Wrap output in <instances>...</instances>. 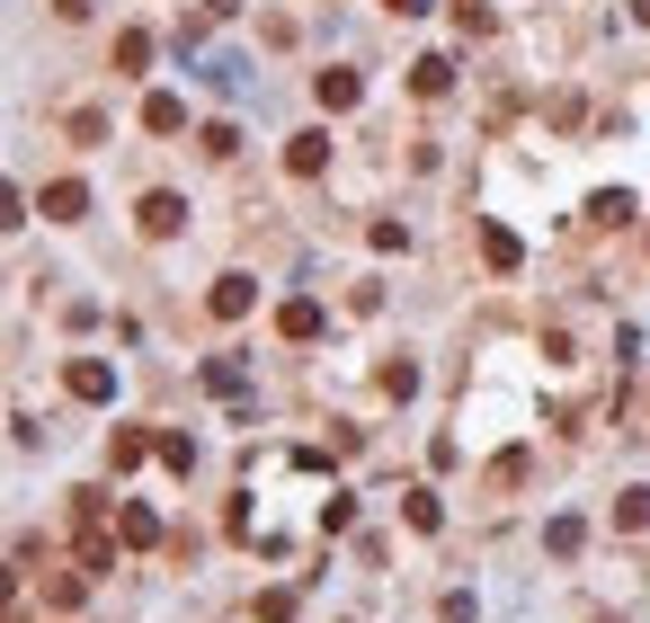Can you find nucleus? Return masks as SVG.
<instances>
[{
	"mask_svg": "<svg viewBox=\"0 0 650 623\" xmlns=\"http://www.w3.org/2000/svg\"><path fill=\"white\" fill-rule=\"evenodd\" d=\"M62 383H72V401H116V366H107V357H72Z\"/></svg>",
	"mask_w": 650,
	"mask_h": 623,
	"instance_id": "f257e3e1",
	"label": "nucleus"
},
{
	"mask_svg": "<svg viewBox=\"0 0 650 623\" xmlns=\"http://www.w3.org/2000/svg\"><path fill=\"white\" fill-rule=\"evenodd\" d=\"M135 223H143V232H152V241H170V232H178V223H187V196H170V187H152V196H143V205H135Z\"/></svg>",
	"mask_w": 650,
	"mask_h": 623,
	"instance_id": "f03ea898",
	"label": "nucleus"
},
{
	"mask_svg": "<svg viewBox=\"0 0 650 623\" xmlns=\"http://www.w3.org/2000/svg\"><path fill=\"white\" fill-rule=\"evenodd\" d=\"M277 338L312 348V338H321V303H312V295H286V303H277Z\"/></svg>",
	"mask_w": 650,
	"mask_h": 623,
	"instance_id": "7ed1b4c3",
	"label": "nucleus"
},
{
	"mask_svg": "<svg viewBox=\"0 0 650 623\" xmlns=\"http://www.w3.org/2000/svg\"><path fill=\"white\" fill-rule=\"evenodd\" d=\"M481 267H499V276H516V267H526V241H516L508 223H481Z\"/></svg>",
	"mask_w": 650,
	"mask_h": 623,
	"instance_id": "20e7f679",
	"label": "nucleus"
},
{
	"mask_svg": "<svg viewBox=\"0 0 650 623\" xmlns=\"http://www.w3.org/2000/svg\"><path fill=\"white\" fill-rule=\"evenodd\" d=\"M36 205H45V223H81V215H90V187H81V178H54Z\"/></svg>",
	"mask_w": 650,
	"mask_h": 623,
	"instance_id": "39448f33",
	"label": "nucleus"
},
{
	"mask_svg": "<svg viewBox=\"0 0 650 623\" xmlns=\"http://www.w3.org/2000/svg\"><path fill=\"white\" fill-rule=\"evenodd\" d=\"M286 170H294V178H321V170H330V134H321V125L294 134V143H286Z\"/></svg>",
	"mask_w": 650,
	"mask_h": 623,
	"instance_id": "423d86ee",
	"label": "nucleus"
},
{
	"mask_svg": "<svg viewBox=\"0 0 650 623\" xmlns=\"http://www.w3.org/2000/svg\"><path fill=\"white\" fill-rule=\"evenodd\" d=\"M206 303H214V321H241V312L258 303V286H249V276H214V295H206Z\"/></svg>",
	"mask_w": 650,
	"mask_h": 623,
	"instance_id": "0eeeda50",
	"label": "nucleus"
},
{
	"mask_svg": "<svg viewBox=\"0 0 650 623\" xmlns=\"http://www.w3.org/2000/svg\"><path fill=\"white\" fill-rule=\"evenodd\" d=\"M410 90H419V99H445V90H454V62H445V54H419V62H410Z\"/></svg>",
	"mask_w": 650,
	"mask_h": 623,
	"instance_id": "6e6552de",
	"label": "nucleus"
},
{
	"mask_svg": "<svg viewBox=\"0 0 650 623\" xmlns=\"http://www.w3.org/2000/svg\"><path fill=\"white\" fill-rule=\"evenodd\" d=\"M116 543H135V552H143V543H161V517L125 499V508H116Z\"/></svg>",
	"mask_w": 650,
	"mask_h": 623,
	"instance_id": "1a4fd4ad",
	"label": "nucleus"
},
{
	"mask_svg": "<svg viewBox=\"0 0 650 623\" xmlns=\"http://www.w3.org/2000/svg\"><path fill=\"white\" fill-rule=\"evenodd\" d=\"M632 215H641V205H632L624 187H606V196H589V223H606V232H624Z\"/></svg>",
	"mask_w": 650,
	"mask_h": 623,
	"instance_id": "9d476101",
	"label": "nucleus"
},
{
	"mask_svg": "<svg viewBox=\"0 0 650 623\" xmlns=\"http://www.w3.org/2000/svg\"><path fill=\"white\" fill-rule=\"evenodd\" d=\"M152 446H161V437H143V428H116V437H107V463H116V472H135Z\"/></svg>",
	"mask_w": 650,
	"mask_h": 623,
	"instance_id": "9b49d317",
	"label": "nucleus"
},
{
	"mask_svg": "<svg viewBox=\"0 0 650 623\" xmlns=\"http://www.w3.org/2000/svg\"><path fill=\"white\" fill-rule=\"evenodd\" d=\"M312 90H321V107H330V116H339V107H357V99H365V81H357V72H321V81H312Z\"/></svg>",
	"mask_w": 650,
	"mask_h": 623,
	"instance_id": "f8f14e48",
	"label": "nucleus"
},
{
	"mask_svg": "<svg viewBox=\"0 0 650 623\" xmlns=\"http://www.w3.org/2000/svg\"><path fill=\"white\" fill-rule=\"evenodd\" d=\"M579 543H589V526H579V517H553V526H544V552H553V562H570Z\"/></svg>",
	"mask_w": 650,
	"mask_h": 623,
	"instance_id": "ddd939ff",
	"label": "nucleus"
},
{
	"mask_svg": "<svg viewBox=\"0 0 650 623\" xmlns=\"http://www.w3.org/2000/svg\"><path fill=\"white\" fill-rule=\"evenodd\" d=\"M143 125H152V134H178V125H187V107H178L170 90H152V99H143Z\"/></svg>",
	"mask_w": 650,
	"mask_h": 623,
	"instance_id": "4468645a",
	"label": "nucleus"
},
{
	"mask_svg": "<svg viewBox=\"0 0 650 623\" xmlns=\"http://www.w3.org/2000/svg\"><path fill=\"white\" fill-rule=\"evenodd\" d=\"M402 517H410L419 534H437V526H445V508H437V491H402Z\"/></svg>",
	"mask_w": 650,
	"mask_h": 623,
	"instance_id": "2eb2a0df",
	"label": "nucleus"
},
{
	"mask_svg": "<svg viewBox=\"0 0 650 623\" xmlns=\"http://www.w3.org/2000/svg\"><path fill=\"white\" fill-rule=\"evenodd\" d=\"M143 62H152V36L125 27V36H116V72H143Z\"/></svg>",
	"mask_w": 650,
	"mask_h": 623,
	"instance_id": "dca6fc26",
	"label": "nucleus"
},
{
	"mask_svg": "<svg viewBox=\"0 0 650 623\" xmlns=\"http://www.w3.org/2000/svg\"><path fill=\"white\" fill-rule=\"evenodd\" d=\"M152 454H161V463H170V472H197V437H178V428H170V437H161V446H152Z\"/></svg>",
	"mask_w": 650,
	"mask_h": 623,
	"instance_id": "f3484780",
	"label": "nucleus"
},
{
	"mask_svg": "<svg viewBox=\"0 0 650 623\" xmlns=\"http://www.w3.org/2000/svg\"><path fill=\"white\" fill-rule=\"evenodd\" d=\"M615 526L641 534V526H650V491H624V499H615Z\"/></svg>",
	"mask_w": 650,
	"mask_h": 623,
	"instance_id": "a211bd4d",
	"label": "nucleus"
},
{
	"mask_svg": "<svg viewBox=\"0 0 650 623\" xmlns=\"http://www.w3.org/2000/svg\"><path fill=\"white\" fill-rule=\"evenodd\" d=\"M365 241H374L383 258H393V250H410V223H393V215H383V223H365Z\"/></svg>",
	"mask_w": 650,
	"mask_h": 623,
	"instance_id": "6ab92c4d",
	"label": "nucleus"
},
{
	"mask_svg": "<svg viewBox=\"0 0 650 623\" xmlns=\"http://www.w3.org/2000/svg\"><path fill=\"white\" fill-rule=\"evenodd\" d=\"M383 392L410 401V392H419V366H410V357H393V366H383Z\"/></svg>",
	"mask_w": 650,
	"mask_h": 623,
	"instance_id": "aec40b11",
	"label": "nucleus"
},
{
	"mask_svg": "<svg viewBox=\"0 0 650 623\" xmlns=\"http://www.w3.org/2000/svg\"><path fill=\"white\" fill-rule=\"evenodd\" d=\"M197 143H206V161H232V152H241V134H232V125H206Z\"/></svg>",
	"mask_w": 650,
	"mask_h": 623,
	"instance_id": "412c9836",
	"label": "nucleus"
},
{
	"mask_svg": "<svg viewBox=\"0 0 650 623\" xmlns=\"http://www.w3.org/2000/svg\"><path fill=\"white\" fill-rule=\"evenodd\" d=\"M72 143H107V116L98 107H72Z\"/></svg>",
	"mask_w": 650,
	"mask_h": 623,
	"instance_id": "4be33fe9",
	"label": "nucleus"
},
{
	"mask_svg": "<svg viewBox=\"0 0 650 623\" xmlns=\"http://www.w3.org/2000/svg\"><path fill=\"white\" fill-rule=\"evenodd\" d=\"M454 27H464V36H490V10H481V0H454Z\"/></svg>",
	"mask_w": 650,
	"mask_h": 623,
	"instance_id": "5701e85b",
	"label": "nucleus"
},
{
	"mask_svg": "<svg viewBox=\"0 0 650 623\" xmlns=\"http://www.w3.org/2000/svg\"><path fill=\"white\" fill-rule=\"evenodd\" d=\"M27 223V205H19V187H0V232H19Z\"/></svg>",
	"mask_w": 650,
	"mask_h": 623,
	"instance_id": "b1692460",
	"label": "nucleus"
},
{
	"mask_svg": "<svg viewBox=\"0 0 650 623\" xmlns=\"http://www.w3.org/2000/svg\"><path fill=\"white\" fill-rule=\"evenodd\" d=\"M383 10H402V19H419V10H437V0H383Z\"/></svg>",
	"mask_w": 650,
	"mask_h": 623,
	"instance_id": "393cba45",
	"label": "nucleus"
},
{
	"mask_svg": "<svg viewBox=\"0 0 650 623\" xmlns=\"http://www.w3.org/2000/svg\"><path fill=\"white\" fill-rule=\"evenodd\" d=\"M632 19H641V27H650V0H632Z\"/></svg>",
	"mask_w": 650,
	"mask_h": 623,
	"instance_id": "a878e982",
	"label": "nucleus"
}]
</instances>
